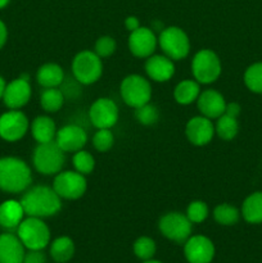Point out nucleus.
<instances>
[{"instance_id":"obj_1","label":"nucleus","mask_w":262,"mask_h":263,"mask_svg":"<svg viewBox=\"0 0 262 263\" xmlns=\"http://www.w3.org/2000/svg\"><path fill=\"white\" fill-rule=\"evenodd\" d=\"M20 202L26 216L30 217H53L62 210V199L53 187L46 185L28 187Z\"/></svg>"},{"instance_id":"obj_2","label":"nucleus","mask_w":262,"mask_h":263,"mask_svg":"<svg viewBox=\"0 0 262 263\" xmlns=\"http://www.w3.org/2000/svg\"><path fill=\"white\" fill-rule=\"evenodd\" d=\"M32 184V172L23 159L17 157L0 158V190L9 194L26 192Z\"/></svg>"},{"instance_id":"obj_3","label":"nucleus","mask_w":262,"mask_h":263,"mask_svg":"<svg viewBox=\"0 0 262 263\" xmlns=\"http://www.w3.org/2000/svg\"><path fill=\"white\" fill-rule=\"evenodd\" d=\"M32 163L36 171L45 176H55L63 170L66 153L55 141L38 144L32 154Z\"/></svg>"},{"instance_id":"obj_4","label":"nucleus","mask_w":262,"mask_h":263,"mask_svg":"<svg viewBox=\"0 0 262 263\" xmlns=\"http://www.w3.org/2000/svg\"><path fill=\"white\" fill-rule=\"evenodd\" d=\"M15 231L27 251H44L50 243V230L43 218L27 216Z\"/></svg>"},{"instance_id":"obj_5","label":"nucleus","mask_w":262,"mask_h":263,"mask_svg":"<svg viewBox=\"0 0 262 263\" xmlns=\"http://www.w3.org/2000/svg\"><path fill=\"white\" fill-rule=\"evenodd\" d=\"M158 45L163 54L172 61H181L190 53V40L182 28L177 26L164 27L158 35Z\"/></svg>"},{"instance_id":"obj_6","label":"nucleus","mask_w":262,"mask_h":263,"mask_svg":"<svg viewBox=\"0 0 262 263\" xmlns=\"http://www.w3.org/2000/svg\"><path fill=\"white\" fill-rule=\"evenodd\" d=\"M72 74L81 85L95 84L103 74V62L91 50H82L72 61Z\"/></svg>"},{"instance_id":"obj_7","label":"nucleus","mask_w":262,"mask_h":263,"mask_svg":"<svg viewBox=\"0 0 262 263\" xmlns=\"http://www.w3.org/2000/svg\"><path fill=\"white\" fill-rule=\"evenodd\" d=\"M222 66L217 54L211 49H202L192 61V73L195 81L203 85H210L217 81L221 76Z\"/></svg>"},{"instance_id":"obj_8","label":"nucleus","mask_w":262,"mask_h":263,"mask_svg":"<svg viewBox=\"0 0 262 263\" xmlns=\"http://www.w3.org/2000/svg\"><path fill=\"white\" fill-rule=\"evenodd\" d=\"M120 94L123 103L135 109L151 102L152 85L140 74H128L121 82Z\"/></svg>"},{"instance_id":"obj_9","label":"nucleus","mask_w":262,"mask_h":263,"mask_svg":"<svg viewBox=\"0 0 262 263\" xmlns=\"http://www.w3.org/2000/svg\"><path fill=\"white\" fill-rule=\"evenodd\" d=\"M158 229L164 238L182 244L192 236L193 223L181 212H169L159 218Z\"/></svg>"},{"instance_id":"obj_10","label":"nucleus","mask_w":262,"mask_h":263,"mask_svg":"<svg viewBox=\"0 0 262 263\" xmlns=\"http://www.w3.org/2000/svg\"><path fill=\"white\" fill-rule=\"evenodd\" d=\"M51 187L61 199H80L86 193V177L77 171H61L54 177Z\"/></svg>"},{"instance_id":"obj_11","label":"nucleus","mask_w":262,"mask_h":263,"mask_svg":"<svg viewBox=\"0 0 262 263\" xmlns=\"http://www.w3.org/2000/svg\"><path fill=\"white\" fill-rule=\"evenodd\" d=\"M28 118L20 109H10L0 116V138L9 143L21 140L27 134Z\"/></svg>"},{"instance_id":"obj_12","label":"nucleus","mask_w":262,"mask_h":263,"mask_svg":"<svg viewBox=\"0 0 262 263\" xmlns=\"http://www.w3.org/2000/svg\"><path fill=\"white\" fill-rule=\"evenodd\" d=\"M120 117L118 105L110 98H99L91 104L89 118L95 128H112Z\"/></svg>"},{"instance_id":"obj_13","label":"nucleus","mask_w":262,"mask_h":263,"mask_svg":"<svg viewBox=\"0 0 262 263\" xmlns=\"http://www.w3.org/2000/svg\"><path fill=\"white\" fill-rule=\"evenodd\" d=\"M128 50L136 58L146 59L153 55L158 45V37L151 27L140 26L130 32L127 39Z\"/></svg>"},{"instance_id":"obj_14","label":"nucleus","mask_w":262,"mask_h":263,"mask_svg":"<svg viewBox=\"0 0 262 263\" xmlns=\"http://www.w3.org/2000/svg\"><path fill=\"white\" fill-rule=\"evenodd\" d=\"M31 95L32 89L30 85V77L21 76L5 85L3 102L9 109H21L30 102Z\"/></svg>"},{"instance_id":"obj_15","label":"nucleus","mask_w":262,"mask_h":263,"mask_svg":"<svg viewBox=\"0 0 262 263\" xmlns=\"http://www.w3.org/2000/svg\"><path fill=\"white\" fill-rule=\"evenodd\" d=\"M184 254L189 263H211L215 257V244L204 235H192L184 243Z\"/></svg>"},{"instance_id":"obj_16","label":"nucleus","mask_w":262,"mask_h":263,"mask_svg":"<svg viewBox=\"0 0 262 263\" xmlns=\"http://www.w3.org/2000/svg\"><path fill=\"white\" fill-rule=\"evenodd\" d=\"M55 141L64 153H76L84 149L87 143V134L76 123L66 125L57 131Z\"/></svg>"},{"instance_id":"obj_17","label":"nucleus","mask_w":262,"mask_h":263,"mask_svg":"<svg viewBox=\"0 0 262 263\" xmlns=\"http://www.w3.org/2000/svg\"><path fill=\"white\" fill-rule=\"evenodd\" d=\"M215 134V125L212 120L202 115L190 118L185 127L188 140L195 146H204L210 144Z\"/></svg>"},{"instance_id":"obj_18","label":"nucleus","mask_w":262,"mask_h":263,"mask_svg":"<svg viewBox=\"0 0 262 263\" xmlns=\"http://www.w3.org/2000/svg\"><path fill=\"white\" fill-rule=\"evenodd\" d=\"M197 105L200 115L210 120H217L220 116L225 113L226 100L217 90L207 89L204 91H200L197 99Z\"/></svg>"},{"instance_id":"obj_19","label":"nucleus","mask_w":262,"mask_h":263,"mask_svg":"<svg viewBox=\"0 0 262 263\" xmlns=\"http://www.w3.org/2000/svg\"><path fill=\"white\" fill-rule=\"evenodd\" d=\"M146 74L151 80L156 82H167L174 77L175 63L169 57L161 54H153L145 61Z\"/></svg>"},{"instance_id":"obj_20","label":"nucleus","mask_w":262,"mask_h":263,"mask_svg":"<svg viewBox=\"0 0 262 263\" xmlns=\"http://www.w3.org/2000/svg\"><path fill=\"white\" fill-rule=\"evenodd\" d=\"M25 254L26 248L17 234H0V263H22Z\"/></svg>"},{"instance_id":"obj_21","label":"nucleus","mask_w":262,"mask_h":263,"mask_svg":"<svg viewBox=\"0 0 262 263\" xmlns=\"http://www.w3.org/2000/svg\"><path fill=\"white\" fill-rule=\"evenodd\" d=\"M25 216L20 200L8 199L0 204V226L7 231L17 230Z\"/></svg>"},{"instance_id":"obj_22","label":"nucleus","mask_w":262,"mask_h":263,"mask_svg":"<svg viewBox=\"0 0 262 263\" xmlns=\"http://www.w3.org/2000/svg\"><path fill=\"white\" fill-rule=\"evenodd\" d=\"M31 134L32 138L38 144L50 143L55 140L57 135V126L53 118L49 116H38L33 118V121L30 125Z\"/></svg>"},{"instance_id":"obj_23","label":"nucleus","mask_w":262,"mask_h":263,"mask_svg":"<svg viewBox=\"0 0 262 263\" xmlns=\"http://www.w3.org/2000/svg\"><path fill=\"white\" fill-rule=\"evenodd\" d=\"M64 71L59 64L57 63H45L38 69L36 73V81L44 89L48 87H59L64 81Z\"/></svg>"},{"instance_id":"obj_24","label":"nucleus","mask_w":262,"mask_h":263,"mask_svg":"<svg viewBox=\"0 0 262 263\" xmlns=\"http://www.w3.org/2000/svg\"><path fill=\"white\" fill-rule=\"evenodd\" d=\"M241 217L252 225L262 223V192L252 193L241 204Z\"/></svg>"},{"instance_id":"obj_25","label":"nucleus","mask_w":262,"mask_h":263,"mask_svg":"<svg viewBox=\"0 0 262 263\" xmlns=\"http://www.w3.org/2000/svg\"><path fill=\"white\" fill-rule=\"evenodd\" d=\"M200 94V84L195 80H182L175 86L174 98L181 105H190L197 102Z\"/></svg>"},{"instance_id":"obj_26","label":"nucleus","mask_w":262,"mask_h":263,"mask_svg":"<svg viewBox=\"0 0 262 263\" xmlns=\"http://www.w3.org/2000/svg\"><path fill=\"white\" fill-rule=\"evenodd\" d=\"M49 252L57 263H67L74 256V243L69 236H59L51 241Z\"/></svg>"},{"instance_id":"obj_27","label":"nucleus","mask_w":262,"mask_h":263,"mask_svg":"<svg viewBox=\"0 0 262 263\" xmlns=\"http://www.w3.org/2000/svg\"><path fill=\"white\" fill-rule=\"evenodd\" d=\"M63 92L59 87H48L41 91L40 95V104L41 108L45 110L46 113H55L63 107L64 104Z\"/></svg>"},{"instance_id":"obj_28","label":"nucleus","mask_w":262,"mask_h":263,"mask_svg":"<svg viewBox=\"0 0 262 263\" xmlns=\"http://www.w3.org/2000/svg\"><path fill=\"white\" fill-rule=\"evenodd\" d=\"M215 133L220 139L225 141H230L238 135L239 133V123L238 118L230 117V116L225 115L217 118L215 125Z\"/></svg>"},{"instance_id":"obj_29","label":"nucleus","mask_w":262,"mask_h":263,"mask_svg":"<svg viewBox=\"0 0 262 263\" xmlns=\"http://www.w3.org/2000/svg\"><path fill=\"white\" fill-rule=\"evenodd\" d=\"M240 211L234 205L229 204V203H222L218 204L217 207L213 210V218L218 225L222 226H233L236 225L240 220Z\"/></svg>"},{"instance_id":"obj_30","label":"nucleus","mask_w":262,"mask_h":263,"mask_svg":"<svg viewBox=\"0 0 262 263\" xmlns=\"http://www.w3.org/2000/svg\"><path fill=\"white\" fill-rule=\"evenodd\" d=\"M243 80L247 89L256 94H262V62L251 64L244 72Z\"/></svg>"},{"instance_id":"obj_31","label":"nucleus","mask_w":262,"mask_h":263,"mask_svg":"<svg viewBox=\"0 0 262 263\" xmlns=\"http://www.w3.org/2000/svg\"><path fill=\"white\" fill-rule=\"evenodd\" d=\"M72 164H73L74 167V171L80 172L81 175L86 176V175H90L94 171L95 159L90 152L81 149V151L73 153V157H72Z\"/></svg>"},{"instance_id":"obj_32","label":"nucleus","mask_w":262,"mask_h":263,"mask_svg":"<svg viewBox=\"0 0 262 263\" xmlns=\"http://www.w3.org/2000/svg\"><path fill=\"white\" fill-rule=\"evenodd\" d=\"M157 252V246L154 240L149 236H140L134 243V253L141 261H148L154 257Z\"/></svg>"},{"instance_id":"obj_33","label":"nucleus","mask_w":262,"mask_h":263,"mask_svg":"<svg viewBox=\"0 0 262 263\" xmlns=\"http://www.w3.org/2000/svg\"><path fill=\"white\" fill-rule=\"evenodd\" d=\"M135 118L139 123L144 126H152L158 122L159 120V110L151 102L141 107L135 108Z\"/></svg>"},{"instance_id":"obj_34","label":"nucleus","mask_w":262,"mask_h":263,"mask_svg":"<svg viewBox=\"0 0 262 263\" xmlns=\"http://www.w3.org/2000/svg\"><path fill=\"white\" fill-rule=\"evenodd\" d=\"M186 217L192 223H202L207 220L210 215V210L205 202L203 200H193L189 203L186 208Z\"/></svg>"},{"instance_id":"obj_35","label":"nucleus","mask_w":262,"mask_h":263,"mask_svg":"<svg viewBox=\"0 0 262 263\" xmlns=\"http://www.w3.org/2000/svg\"><path fill=\"white\" fill-rule=\"evenodd\" d=\"M92 146L98 152H108L115 144V135L110 128H98L97 133L92 136Z\"/></svg>"},{"instance_id":"obj_36","label":"nucleus","mask_w":262,"mask_h":263,"mask_svg":"<svg viewBox=\"0 0 262 263\" xmlns=\"http://www.w3.org/2000/svg\"><path fill=\"white\" fill-rule=\"evenodd\" d=\"M117 49V43L112 36H100L94 45V51L98 57L100 58H108V57L113 55Z\"/></svg>"},{"instance_id":"obj_37","label":"nucleus","mask_w":262,"mask_h":263,"mask_svg":"<svg viewBox=\"0 0 262 263\" xmlns=\"http://www.w3.org/2000/svg\"><path fill=\"white\" fill-rule=\"evenodd\" d=\"M69 80V84L66 81V79H64V81L62 82V85L59 86V89L62 90V92H63L64 98H69V99H76L77 97H79L80 94H81V84H80L79 81H77L76 79H68Z\"/></svg>"},{"instance_id":"obj_38","label":"nucleus","mask_w":262,"mask_h":263,"mask_svg":"<svg viewBox=\"0 0 262 263\" xmlns=\"http://www.w3.org/2000/svg\"><path fill=\"white\" fill-rule=\"evenodd\" d=\"M22 263H46V256L43 251H28Z\"/></svg>"},{"instance_id":"obj_39","label":"nucleus","mask_w":262,"mask_h":263,"mask_svg":"<svg viewBox=\"0 0 262 263\" xmlns=\"http://www.w3.org/2000/svg\"><path fill=\"white\" fill-rule=\"evenodd\" d=\"M240 105L235 102H231V103H226V107H225V115L230 116V117L234 118H238V116L240 115Z\"/></svg>"},{"instance_id":"obj_40","label":"nucleus","mask_w":262,"mask_h":263,"mask_svg":"<svg viewBox=\"0 0 262 263\" xmlns=\"http://www.w3.org/2000/svg\"><path fill=\"white\" fill-rule=\"evenodd\" d=\"M125 27L128 32H133L136 28L140 27V22H139V20L135 15H130V17H127L125 20Z\"/></svg>"},{"instance_id":"obj_41","label":"nucleus","mask_w":262,"mask_h":263,"mask_svg":"<svg viewBox=\"0 0 262 263\" xmlns=\"http://www.w3.org/2000/svg\"><path fill=\"white\" fill-rule=\"evenodd\" d=\"M8 40V28L5 26V23L0 20V49H3V46L5 45Z\"/></svg>"},{"instance_id":"obj_42","label":"nucleus","mask_w":262,"mask_h":263,"mask_svg":"<svg viewBox=\"0 0 262 263\" xmlns=\"http://www.w3.org/2000/svg\"><path fill=\"white\" fill-rule=\"evenodd\" d=\"M5 85H7V82H5V80L0 76V99H3V94H4Z\"/></svg>"},{"instance_id":"obj_43","label":"nucleus","mask_w":262,"mask_h":263,"mask_svg":"<svg viewBox=\"0 0 262 263\" xmlns=\"http://www.w3.org/2000/svg\"><path fill=\"white\" fill-rule=\"evenodd\" d=\"M10 3V0H0V9H4L8 4Z\"/></svg>"},{"instance_id":"obj_44","label":"nucleus","mask_w":262,"mask_h":263,"mask_svg":"<svg viewBox=\"0 0 262 263\" xmlns=\"http://www.w3.org/2000/svg\"><path fill=\"white\" fill-rule=\"evenodd\" d=\"M143 263H162V262H159V261H157V259H148V261H143Z\"/></svg>"},{"instance_id":"obj_45","label":"nucleus","mask_w":262,"mask_h":263,"mask_svg":"<svg viewBox=\"0 0 262 263\" xmlns=\"http://www.w3.org/2000/svg\"><path fill=\"white\" fill-rule=\"evenodd\" d=\"M0 229H2V226H0Z\"/></svg>"}]
</instances>
